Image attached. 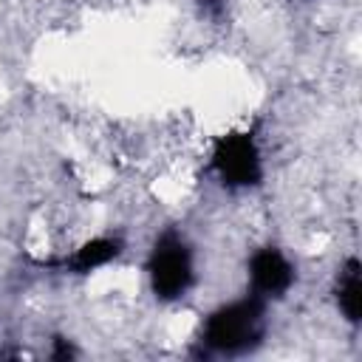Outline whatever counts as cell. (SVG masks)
<instances>
[{
  "label": "cell",
  "instance_id": "obj_1",
  "mask_svg": "<svg viewBox=\"0 0 362 362\" xmlns=\"http://www.w3.org/2000/svg\"><path fill=\"white\" fill-rule=\"evenodd\" d=\"M260 337H263V303L257 297L218 308L204 328L206 345L223 354L246 351L257 345Z\"/></svg>",
  "mask_w": 362,
  "mask_h": 362
},
{
  "label": "cell",
  "instance_id": "obj_2",
  "mask_svg": "<svg viewBox=\"0 0 362 362\" xmlns=\"http://www.w3.org/2000/svg\"><path fill=\"white\" fill-rule=\"evenodd\" d=\"M150 283H153V291L164 300H175L189 288L192 260H189V249L178 235L170 232L156 243L150 257Z\"/></svg>",
  "mask_w": 362,
  "mask_h": 362
},
{
  "label": "cell",
  "instance_id": "obj_3",
  "mask_svg": "<svg viewBox=\"0 0 362 362\" xmlns=\"http://www.w3.org/2000/svg\"><path fill=\"white\" fill-rule=\"evenodd\" d=\"M215 170L232 187H249L260 181V156L249 133H229L215 147Z\"/></svg>",
  "mask_w": 362,
  "mask_h": 362
},
{
  "label": "cell",
  "instance_id": "obj_4",
  "mask_svg": "<svg viewBox=\"0 0 362 362\" xmlns=\"http://www.w3.org/2000/svg\"><path fill=\"white\" fill-rule=\"evenodd\" d=\"M291 280H294V272L277 249H263L252 257V283L260 294L277 297L291 286Z\"/></svg>",
  "mask_w": 362,
  "mask_h": 362
},
{
  "label": "cell",
  "instance_id": "obj_5",
  "mask_svg": "<svg viewBox=\"0 0 362 362\" xmlns=\"http://www.w3.org/2000/svg\"><path fill=\"white\" fill-rule=\"evenodd\" d=\"M339 308L345 311V317L351 322H359V317H362V269H359L356 257H351L345 263V272L339 280Z\"/></svg>",
  "mask_w": 362,
  "mask_h": 362
},
{
  "label": "cell",
  "instance_id": "obj_6",
  "mask_svg": "<svg viewBox=\"0 0 362 362\" xmlns=\"http://www.w3.org/2000/svg\"><path fill=\"white\" fill-rule=\"evenodd\" d=\"M119 255V243L116 240H105V238H99V240H90V243H85L76 255H74V269L76 272H90V269H99V266H105L107 260H113Z\"/></svg>",
  "mask_w": 362,
  "mask_h": 362
},
{
  "label": "cell",
  "instance_id": "obj_7",
  "mask_svg": "<svg viewBox=\"0 0 362 362\" xmlns=\"http://www.w3.org/2000/svg\"><path fill=\"white\" fill-rule=\"evenodd\" d=\"M54 356H57V359L71 356V348H65V345H62V339H57V351H54Z\"/></svg>",
  "mask_w": 362,
  "mask_h": 362
},
{
  "label": "cell",
  "instance_id": "obj_8",
  "mask_svg": "<svg viewBox=\"0 0 362 362\" xmlns=\"http://www.w3.org/2000/svg\"><path fill=\"white\" fill-rule=\"evenodd\" d=\"M206 3H209L212 8H218V3H221V0H206Z\"/></svg>",
  "mask_w": 362,
  "mask_h": 362
}]
</instances>
